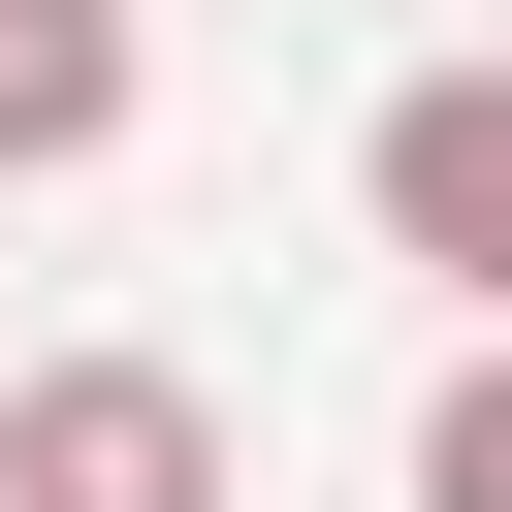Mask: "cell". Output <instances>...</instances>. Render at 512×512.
Segmentation results:
<instances>
[{
  "mask_svg": "<svg viewBox=\"0 0 512 512\" xmlns=\"http://www.w3.org/2000/svg\"><path fill=\"white\" fill-rule=\"evenodd\" d=\"M416 512H512V320H480V352L416 384Z\"/></svg>",
  "mask_w": 512,
  "mask_h": 512,
  "instance_id": "obj_4",
  "label": "cell"
},
{
  "mask_svg": "<svg viewBox=\"0 0 512 512\" xmlns=\"http://www.w3.org/2000/svg\"><path fill=\"white\" fill-rule=\"evenodd\" d=\"M0 512H256V448H224L192 352H32L0 384Z\"/></svg>",
  "mask_w": 512,
  "mask_h": 512,
  "instance_id": "obj_1",
  "label": "cell"
},
{
  "mask_svg": "<svg viewBox=\"0 0 512 512\" xmlns=\"http://www.w3.org/2000/svg\"><path fill=\"white\" fill-rule=\"evenodd\" d=\"M352 224H384L448 320H512V64H416V96L352 128Z\"/></svg>",
  "mask_w": 512,
  "mask_h": 512,
  "instance_id": "obj_2",
  "label": "cell"
},
{
  "mask_svg": "<svg viewBox=\"0 0 512 512\" xmlns=\"http://www.w3.org/2000/svg\"><path fill=\"white\" fill-rule=\"evenodd\" d=\"M128 160V0H0V192H96Z\"/></svg>",
  "mask_w": 512,
  "mask_h": 512,
  "instance_id": "obj_3",
  "label": "cell"
}]
</instances>
